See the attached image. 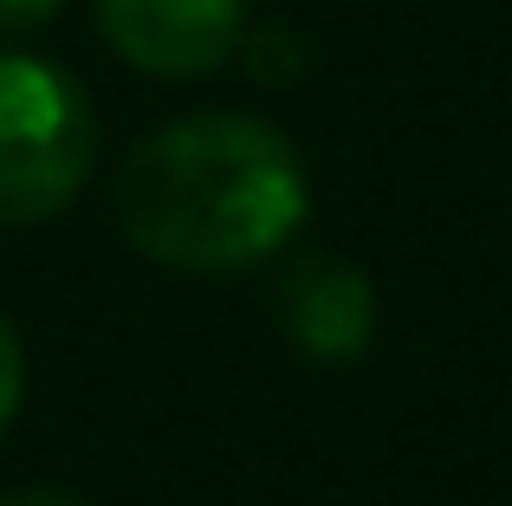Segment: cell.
<instances>
[{
	"instance_id": "277c9868",
	"label": "cell",
	"mask_w": 512,
	"mask_h": 506,
	"mask_svg": "<svg viewBox=\"0 0 512 506\" xmlns=\"http://www.w3.org/2000/svg\"><path fill=\"white\" fill-rule=\"evenodd\" d=\"M279 325L305 357H325V364L357 357L376 331V292L363 266L338 260V253H305L279 279Z\"/></svg>"
},
{
	"instance_id": "6da1fadb",
	"label": "cell",
	"mask_w": 512,
	"mask_h": 506,
	"mask_svg": "<svg viewBox=\"0 0 512 506\" xmlns=\"http://www.w3.org/2000/svg\"><path fill=\"white\" fill-rule=\"evenodd\" d=\"M312 189L273 124L240 111L175 117L137 143L117 182L130 247L182 273H234L299 234Z\"/></svg>"
},
{
	"instance_id": "5b68a950",
	"label": "cell",
	"mask_w": 512,
	"mask_h": 506,
	"mask_svg": "<svg viewBox=\"0 0 512 506\" xmlns=\"http://www.w3.org/2000/svg\"><path fill=\"white\" fill-rule=\"evenodd\" d=\"M234 52L260 85H286V78L305 72V39L292 33V26H253V33H240Z\"/></svg>"
},
{
	"instance_id": "7a4b0ae2",
	"label": "cell",
	"mask_w": 512,
	"mask_h": 506,
	"mask_svg": "<svg viewBox=\"0 0 512 506\" xmlns=\"http://www.w3.org/2000/svg\"><path fill=\"white\" fill-rule=\"evenodd\" d=\"M98 156V117L65 65L0 52V228H33L72 208Z\"/></svg>"
},
{
	"instance_id": "ba28073f",
	"label": "cell",
	"mask_w": 512,
	"mask_h": 506,
	"mask_svg": "<svg viewBox=\"0 0 512 506\" xmlns=\"http://www.w3.org/2000/svg\"><path fill=\"white\" fill-rule=\"evenodd\" d=\"M0 506H78L72 494H46V487H33V494H7Z\"/></svg>"
},
{
	"instance_id": "8992f818",
	"label": "cell",
	"mask_w": 512,
	"mask_h": 506,
	"mask_svg": "<svg viewBox=\"0 0 512 506\" xmlns=\"http://www.w3.org/2000/svg\"><path fill=\"white\" fill-rule=\"evenodd\" d=\"M20 396H26V351H20L13 318L0 312V435H7L13 416H20Z\"/></svg>"
},
{
	"instance_id": "52a82bcc",
	"label": "cell",
	"mask_w": 512,
	"mask_h": 506,
	"mask_svg": "<svg viewBox=\"0 0 512 506\" xmlns=\"http://www.w3.org/2000/svg\"><path fill=\"white\" fill-rule=\"evenodd\" d=\"M65 0H0V33H33L59 13Z\"/></svg>"
},
{
	"instance_id": "3957f363",
	"label": "cell",
	"mask_w": 512,
	"mask_h": 506,
	"mask_svg": "<svg viewBox=\"0 0 512 506\" xmlns=\"http://www.w3.org/2000/svg\"><path fill=\"white\" fill-rule=\"evenodd\" d=\"M98 26L117 59L156 78H201L234 59L247 33L240 0H98Z\"/></svg>"
}]
</instances>
